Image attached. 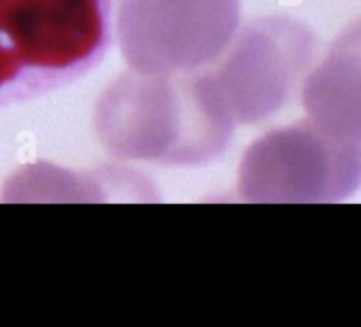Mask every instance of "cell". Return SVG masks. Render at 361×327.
<instances>
[{"mask_svg": "<svg viewBox=\"0 0 361 327\" xmlns=\"http://www.w3.org/2000/svg\"><path fill=\"white\" fill-rule=\"evenodd\" d=\"M109 41L111 0H0V105L87 76Z\"/></svg>", "mask_w": 361, "mask_h": 327, "instance_id": "cell-1", "label": "cell"}, {"mask_svg": "<svg viewBox=\"0 0 361 327\" xmlns=\"http://www.w3.org/2000/svg\"><path fill=\"white\" fill-rule=\"evenodd\" d=\"M310 105L335 136L361 141V21L338 41L317 72Z\"/></svg>", "mask_w": 361, "mask_h": 327, "instance_id": "cell-2", "label": "cell"}]
</instances>
